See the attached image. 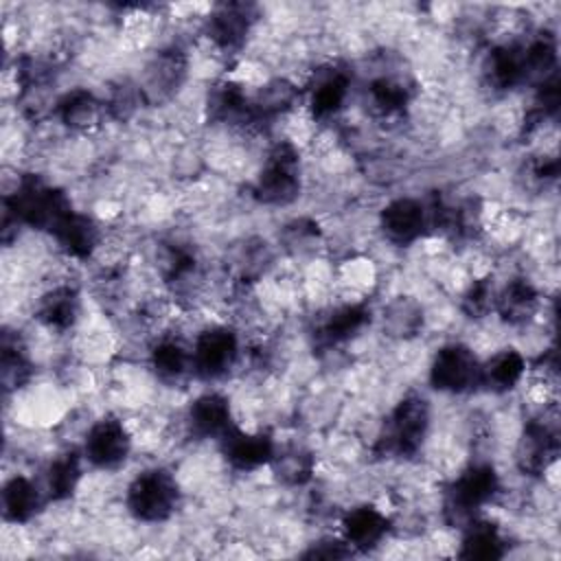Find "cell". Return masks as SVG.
<instances>
[{"label": "cell", "instance_id": "13", "mask_svg": "<svg viewBox=\"0 0 561 561\" xmlns=\"http://www.w3.org/2000/svg\"><path fill=\"white\" fill-rule=\"evenodd\" d=\"M502 548H504V537L500 535L495 524L478 517H473L467 524L465 537H462V550H460L462 557L491 559V557H500Z\"/></svg>", "mask_w": 561, "mask_h": 561}, {"label": "cell", "instance_id": "6", "mask_svg": "<svg viewBox=\"0 0 561 561\" xmlns=\"http://www.w3.org/2000/svg\"><path fill=\"white\" fill-rule=\"evenodd\" d=\"M234 425L230 399L221 392L199 394L184 416V430L195 438H221Z\"/></svg>", "mask_w": 561, "mask_h": 561}, {"label": "cell", "instance_id": "9", "mask_svg": "<svg viewBox=\"0 0 561 561\" xmlns=\"http://www.w3.org/2000/svg\"><path fill=\"white\" fill-rule=\"evenodd\" d=\"M110 107L88 90H72L57 103L59 123L75 134H94L103 127Z\"/></svg>", "mask_w": 561, "mask_h": 561}, {"label": "cell", "instance_id": "4", "mask_svg": "<svg viewBox=\"0 0 561 561\" xmlns=\"http://www.w3.org/2000/svg\"><path fill=\"white\" fill-rule=\"evenodd\" d=\"M131 451V432L125 421L107 416L92 421L83 438V456L99 469L121 467Z\"/></svg>", "mask_w": 561, "mask_h": 561}, {"label": "cell", "instance_id": "8", "mask_svg": "<svg viewBox=\"0 0 561 561\" xmlns=\"http://www.w3.org/2000/svg\"><path fill=\"white\" fill-rule=\"evenodd\" d=\"M390 526V517L373 504L353 506L340 519V537L348 550H368L381 543Z\"/></svg>", "mask_w": 561, "mask_h": 561}, {"label": "cell", "instance_id": "2", "mask_svg": "<svg viewBox=\"0 0 561 561\" xmlns=\"http://www.w3.org/2000/svg\"><path fill=\"white\" fill-rule=\"evenodd\" d=\"M175 506L178 484L164 469H147L127 486V508L140 522H164Z\"/></svg>", "mask_w": 561, "mask_h": 561}, {"label": "cell", "instance_id": "7", "mask_svg": "<svg viewBox=\"0 0 561 561\" xmlns=\"http://www.w3.org/2000/svg\"><path fill=\"white\" fill-rule=\"evenodd\" d=\"M430 224L425 206L414 197H397L383 206L379 213V226L388 241L412 243L416 241Z\"/></svg>", "mask_w": 561, "mask_h": 561}, {"label": "cell", "instance_id": "3", "mask_svg": "<svg viewBox=\"0 0 561 561\" xmlns=\"http://www.w3.org/2000/svg\"><path fill=\"white\" fill-rule=\"evenodd\" d=\"M430 379L436 390L451 394L467 392L480 386V362L469 346L458 342L445 344L432 359Z\"/></svg>", "mask_w": 561, "mask_h": 561}, {"label": "cell", "instance_id": "1", "mask_svg": "<svg viewBox=\"0 0 561 561\" xmlns=\"http://www.w3.org/2000/svg\"><path fill=\"white\" fill-rule=\"evenodd\" d=\"M241 355L239 333L228 324H208L199 329L191 342L193 373L204 379H219L228 375Z\"/></svg>", "mask_w": 561, "mask_h": 561}, {"label": "cell", "instance_id": "10", "mask_svg": "<svg viewBox=\"0 0 561 561\" xmlns=\"http://www.w3.org/2000/svg\"><path fill=\"white\" fill-rule=\"evenodd\" d=\"M526 359L515 348L495 351L484 364H480V383L493 392H508L515 386L524 383Z\"/></svg>", "mask_w": 561, "mask_h": 561}, {"label": "cell", "instance_id": "12", "mask_svg": "<svg viewBox=\"0 0 561 561\" xmlns=\"http://www.w3.org/2000/svg\"><path fill=\"white\" fill-rule=\"evenodd\" d=\"M383 331L397 340H410L423 329V307L408 296H399L383 307Z\"/></svg>", "mask_w": 561, "mask_h": 561}, {"label": "cell", "instance_id": "14", "mask_svg": "<svg viewBox=\"0 0 561 561\" xmlns=\"http://www.w3.org/2000/svg\"><path fill=\"white\" fill-rule=\"evenodd\" d=\"M81 480L79 460L72 454H64L55 458L46 469V491L53 500L68 497Z\"/></svg>", "mask_w": 561, "mask_h": 561}, {"label": "cell", "instance_id": "11", "mask_svg": "<svg viewBox=\"0 0 561 561\" xmlns=\"http://www.w3.org/2000/svg\"><path fill=\"white\" fill-rule=\"evenodd\" d=\"M42 495L44 493L31 478H26V476L11 478L2 493L4 515L9 519H13L15 524L31 519L37 513V508L42 506Z\"/></svg>", "mask_w": 561, "mask_h": 561}, {"label": "cell", "instance_id": "5", "mask_svg": "<svg viewBox=\"0 0 561 561\" xmlns=\"http://www.w3.org/2000/svg\"><path fill=\"white\" fill-rule=\"evenodd\" d=\"M219 440L228 465L237 471H254L263 465H270L276 449V443L270 434L239 425L230 427Z\"/></svg>", "mask_w": 561, "mask_h": 561}]
</instances>
